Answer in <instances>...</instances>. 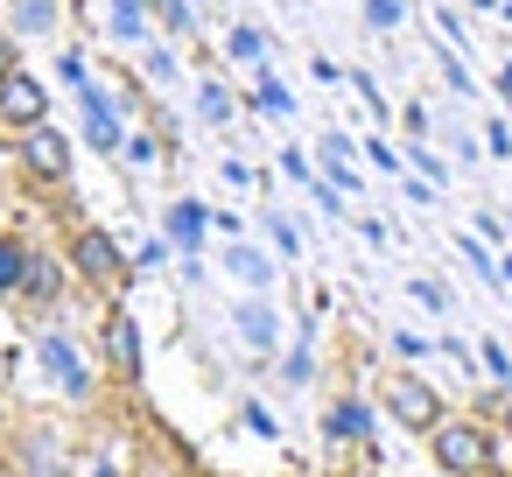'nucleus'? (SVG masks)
<instances>
[{
    "instance_id": "cd10ccee",
    "label": "nucleus",
    "mask_w": 512,
    "mask_h": 477,
    "mask_svg": "<svg viewBox=\"0 0 512 477\" xmlns=\"http://www.w3.org/2000/svg\"><path fill=\"white\" fill-rule=\"evenodd\" d=\"M498 99H505V106H512V64H505V71H498Z\"/></svg>"
},
{
    "instance_id": "5701e85b",
    "label": "nucleus",
    "mask_w": 512,
    "mask_h": 477,
    "mask_svg": "<svg viewBox=\"0 0 512 477\" xmlns=\"http://www.w3.org/2000/svg\"><path fill=\"white\" fill-rule=\"evenodd\" d=\"M267 232H274V246H281V253H302V232H295L288 218H267Z\"/></svg>"
},
{
    "instance_id": "6e6552de",
    "label": "nucleus",
    "mask_w": 512,
    "mask_h": 477,
    "mask_svg": "<svg viewBox=\"0 0 512 477\" xmlns=\"http://www.w3.org/2000/svg\"><path fill=\"white\" fill-rule=\"evenodd\" d=\"M78 106H85V141L99 148V155H120V113H113V92H99V85H78Z\"/></svg>"
},
{
    "instance_id": "0eeeda50",
    "label": "nucleus",
    "mask_w": 512,
    "mask_h": 477,
    "mask_svg": "<svg viewBox=\"0 0 512 477\" xmlns=\"http://www.w3.org/2000/svg\"><path fill=\"white\" fill-rule=\"evenodd\" d=\"M36 351H43L50 379H57L71 400H85V393H92V372H85V358H78V344H71L64 330H43V337H36Z\"/></svg>"
},
{
    "instance_id": "9d476101",
    "label": "nucleus",
    "mask_w": 512,
    "mask_h": 477,
    "mask_svg": "<svg viewBox=\"0 0 512 477\" xmlns=\"http://www.w3.org/2000/svg\"><path fill=\"white\" fill-rule=\"evenodd\" d=\"M29 309H57V295H64V260H50V253H29V274H22V288H15Z\"/></svg>"
},
{
    "instance_id": "bb28decb",
    "label": "nucleus",
    "mask_w": 512,
    "mask_h": 477,
    "mask_svg": "<svg viewBox=\"0 0 512 477\" xmlns=\"http://www.w3.org/2000/svg\"><path fill=\"white\" fill-rule=\"evenodd\" d=\"M15 64H22V57H15V36H8V29H0V78H8Z\"/></svg>"
},
{
    "instance_id": "b1692460",
    "label": "nucleus",
    "mask_w": 512,
    "mask_h": 477,
    "mask_svg": "<svg viewBox=\"0 0 512 477\" xmlns=\"http://www.w3.org/2000/svg\"><path fill=\"white\" fill-rule=\"evenodd\" d=\"M148 78L169 85V78H176V57H169V50H148Z\"/></svg>"
},
{
    "instance_id": "9b49d317",
    "label": "nucleus",
    "mask_w": 512,
    "mask_h": 477,
    "mask_svg": "<svg viewBox=\"0 0 512 477\" xmlns=\"http://www.w3.org/2000/svg\"><path fill=\"white\" fill-rule=\"evenodd\" d=\"M225 267H232V281H246L253 295H267V288H274V267H267L246 239H232V246H225Z\"/></svg>"
},
{
    "instance_id": "39448f33",
    "label": "nucleus",
    "mask_w": 512,
    "mask_h": 477,
    "mask_svg": "<svg viewBox=\"0 0 512 477\" xmlns=\"http://www.w3.org/2000/svg\"><path fill=\"white\" fill-rule=\"evenodd\" d=\"M386 414H393L400 428H414V435H428V428L442 421V393H435L428 379H407V372H400V379L386 386Z\"/></svg>"
},
{
    "instance_id": "473e14b6",
    "label": "nucleus",
    "mask_w": 512,
    "mask_h": 477,
    "mask_svg": "<svg viewBox=\"0 0 512 477\" xmlns=\"http://www.w3.org/2000/svg\"><path fill=\"white\" fill-rule=\"evenodd\" d=\"M505 22H512V8H505Z\"/></svg>"
},
{
    "instance_id": "1a4fd4ad",
    "label": "nucleus",
    "mask_w": 512,
    "mask_h": 477,
    "mask_svg": "<svg viewBox=\"0 0 512 477\" xmlns=\"http://www.w3.org/2000/svg\"><path fill=\"white\" fill-rule=\"evenodd\" d=\"M162 232H169V246H183V253H204V232H211V211H204L197 197H176V204L162 211Z\"/></svg>"
},
{
    "instance_id": "7ed1b4c3",
    "label": "nucleus",
    "mask_w": 512,
    "mask_h": 477,
    "mask_svg": "<svg viewBox=\"0 0 512 477\" xmlns=\"http://www.w3.org/2000/svg\"><path fill=\"white\" fill-rule=\"evenodd\" d=\"M71 274L92 281V288H120V281H127L120 239H113L106 225H78V232H71Z\"/></svg>"
},
{
    "instance_id": "4468645a",
    "label": "nucleus",
    "mask_w": 512,
    "mask_h": 477,
    "mask_svg": "<svg viewBox=\"0 0 512 477\" xmlns=\"http://www.w3.org/2000/svg\"><path fill=\"white\" fill-rule=\"evenodd\" d=\"M253 99H260V113H274V120H288V113H295V92H288L267 64H253Z\"/></svg>"
},
{
    "instance_id": "c85d7f7f",
    "label": "nucleus",
    "mask_w": 512,
    "mask_h": 477,
    "mask_svg": "<svg viewBox=\"0 0 512 477\" xmlns=\"http://www.w3.org/2000/svg\"><path fill=\"white\" fill-rule=\"evenodd\" d=\"M99 477H120V470H113V463H99Z\"/></svg>"
},
{
    "instance_id": "a878e982",
    "label": "nucleus",
    "mask_w": 512,
    "mask_h": 477,
    "mask_svg": "<svg viewBox=\"0 0 512 477\" xmlns=\"http://www.w3.org/2000/svg\"><path fill=\"white\" fill-rule=\"evenodd\" d=\"M456 246H463V260H470V267H477V274H491V253H484V246H477V239H456Z\"/></svg>"
},
{
    "instance_id": "a211bd4d",
    "label": "nucleus",
    "mask_w": 512,
    "mask_h": 477,
    "mask_svg": "<svg viewBox=\"0 0 512 477\" xmlns=\"http://www.w3.org/2000/svg\"><path fill=\"white\" fill-rule=\"evenodd\" d=\"M225 50H232L239 64H267V36H260V29H246V22L225 36Z\"/></svg>"
},
{
    "instance_id": "aec40b11",
    "label": "nucleus",
    "mask_w": 512,
    "mask_h": 477,
    "mask_svg": "<svg viewBox=\"0 0 512 477\" xmlns=\"http://www.w3.org/2000/svg\"><path fill=\"white\" fill-rule=\"evenodd\" d=\"M365 22L372 29H400V0H365Z\"/></svg>"
},
{
    "instance_id": "423d86ee",
    "label": "nucleus",
    "mask_w": 512,
    "mask_h": 477,
    "mask_svg": "<svg viewBox=\"0 0 512 477\" xmlns=\"http://www.w3.org/2000/svg\"><path fill=\"white\" fill-rule=\"evenodd\" d=\"M99 351H106L113 379H141V323H134V309H106Z\"/></svg>"
},
{
    "instance_id": "c756f323",
    "label": "nucleus",
    "mask_w": 512,
    "mask_h": 477,
    "mask_svg": "<svg viewBox=\"0 0 512 477\" xmlns=\"http://www.w3.org/2000/svg\"><path fill=\"white\" fill-rule=\"evenodd\" d=\"M505 435H512V400H505Z\"/></svg>"
},
{
    "instance_id": "dca6fc26",
    "label": "nucleus",
    "mask_w": 512,
    "mask_h": 477,
    "mask_svg": "<svg viewBox=\"0 0 512 477\" xmlns=\"http://www.w3.org/2000/svg\"><path fill=\"white\" fill-rule=\"evenodd\" d=\"M57 29V0H15V36H50Z\"/></svg>"
},
{
    "instance_id": "f257e3e1",
    "label": "nucleus",
    "mask_w": 512,
    "mask_h": 477,
    "mask_svg": "<svg viewBox=\"0 0 512 477\" xmlns=\"http://www.w3.org/2000/svg\"><path fill=\"white\" fill-rule=\"evenodd\" d=\"M428 442H435V470H442V477H484V470L498 463V456H491V435H484L477 421H435Z\"/></svg>"
},
{
    "instance_id": "7c9ffc66",
    "label": "nucleus",
    "mask_w": 512,
    "mask_h": 477,
    "mask_svg": "<svg viewBox=\"0 0 512 477\" xmlns=\"http://www.w3.org/2000/svg\"><path fill=\"white\" fill-rule=\"evenodd\" d=\"M470 8H498V0H470Z\"/></svg>"
},
{
    "instance_id": "f3484780",
    "label": "nucleus",
    "mask_w": 512,
    "mask_h": 477,
    "mask_svg": "<svg viewBox=\"0 0 512 477\" xmlns=\"http://www.w3.org/2000/svg\"><path fill=\"white\" fill-rule=\"evenodd\" d=\"M22 274H29V246L0 232V295H15V288H22Z\"/></svg>"
},
{
    "instance_id": "2f4dec72",
    "label": "nucleus",
    "mask_w": 512,
    "mask_h": 477,
    "mask_svg": "<svg viewBox=\"0 0 512 477\" xmlns=\"http://www.w3.org/2000/svg\"><path fill=\"white\" fill-rule=\"evenodd\" d=\"M505 281H512V267H505Z\"/></svg>"
},
{
    "instance_id": "4be33fe9",
    "label": "nucleus",
    "mask_w": 512,
    "mask_h": 477,
    "mask_svg": "<svg viewBox=\"0 0 512 477\" xmlns=\"http://www.w3.org/2000/svg\"><path fill=\"white\" fill-rule=\"evenodd\" d=\"M120 148H127V162H141V169H148V162H155V134H127V141H120Z\"/></svg>"
},
{
    "instance_id": "ddd939ff",
    "label": "nucleus",
    "mask_w": 512,
    "mask_h": 477,
    "mask_svg": "<svg viewBox=\"0 0 512 477\" xmlns=\"http://www.w3.org/2000/svg\"><path fill=\"white\" fill-rule=\"evenodd\" d=\"M323 428H330L337 442H344V435H351V442H372V407H365V400H337Z\"/></svg>"
},
{
    "instance_id": "f8f14e48",
    "label": "nucleus",
    "mask_w": 512,
    "mask_h": 477,
    "mask_svg": "<svg viewBox=\"0 0 512 477\" xmlns=\"http://www.w3.org/2000/svg\"><path fill=\"white\" fill-rule=\"evenodd\" d=\"M274 330H281V323H274V309H267L260 295H246V302H239V337H246L253 351H274Z\"/></svg>"
},
{
    "instance_id": "6ab92c4d",
    "label": "nucleus",
    "mask_w": 512,
    "mask_h": 477,
    "mask_svg": "<svg viewBox=\"0 0 512 477\" xmlns=\"http://www.w3.org/2000/svg\"><path fill=\"white\" fill-rule=\"evenodd\" d=\"M197 113H204L211 127H225V120H232V92H225V85H204V92H197Z\"/></svg>"
},
{
    "instance_id": "20e7f679",
    "label": "nucleus",
    "mask_w": 512,
    "mask_h": 477,
    "mask_svg": "<svg viewBox=\"0 0 512 477\" xmlns=\"http://www.w3.org/2000/svg\"><path fill=\"white\" fill-rule=\"evenodd\" d=\"M36 120H50V92H43V78L36 71H8L0 78V127L8 134H22V127H36Z\"/></svg>"
},
{
    "instance_id": "2eb2a0df",
    "label": "nucleus",
    "mask_w": 512,
    "mask_h": 477,
    "mask_svg": "<svg viewBox=\"0 0 512 477\" xmlns=\"http://www.w3.org/2000/svg\"><path fill=\"white\" fill-rule=\"evenodd\" d=\"M106 29H113L120 43H141V36H148V0H113Z\"/></svg>"
},
{
    "instance_id": "f03ea898",
    "label": "nucleus",
    "mask_w": 512,
    "mask_h": 477,
    "mask_svg": "<svg viewBox=\"0 0 512 477\" xmlns=\"http://www.w3.org/2000/svg\"><path fill=\"white\" fill-rule=\"evenodd\" d=\"M15 162L29 169V183H71V134L64 127H50V120H36V127H22L15 134Z\"/></svg>"
},
{
    "instance_id": "393cba45",
    "label": "nucleus",
    "mask_w": 512,
    "mask_h": 477,
    "mask_svg": "<svg viewBox=\"0 0 512 477\" xmlns=\"http://www.w3.org/2000/svg\"><path fill=\"white\" fill-rule=\"evenodd\" d=\"M281 169H288V176H295V183H316V169H309V162H302V155H295V148H288V155H281Z\"/></svg>"
},
{
    "instance_id": "412c9836",
    "label": "nucleus",
    "mask_w": 512,
    "mask_h": 477,
    "mask_svg": "<svg viewBox=\"0 0 512 477\" xmlns=\"http://www.w3.org/2000/svg\"><path fill=\"white\" fill-rule=\"evenodd\" d=\"M57 71H64V85H71V92H78V85H92V71H85V57H78V50H64V57H57Z\"/></svg>"
}]
</instances>
